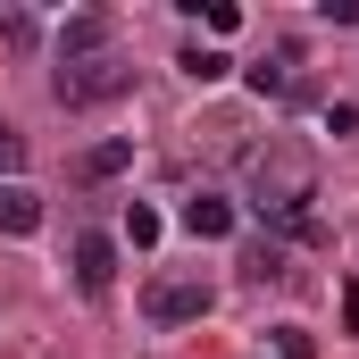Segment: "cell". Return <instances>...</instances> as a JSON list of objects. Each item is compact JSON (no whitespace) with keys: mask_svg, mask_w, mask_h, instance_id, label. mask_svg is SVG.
Returning a JSON list of instances; mask_svg holds the SVG:
<instances>
[{"mask_svg":"<svg viewBox=\"0 0 359 359\" xmlns=\"http://www.w3.org/2000/svg\"><path fill=\"white\" fill-rule=\"evenodd\" d=\"M318 184H309V159L301 151H284V142H268V151H251V209L268 217L276 234H292V243H318Z\"/></svg>","mask_w":359,"mask_h":359,"instance_id":"6da1fadb","label":"cell"},{"mask_svg":"<svg viewBox=\"0 0 359 359\" xmlns=\"http://www.w3.org/2000/svg\"><path fill=\"white\" fill-rule=\"evenodd\" d=\"M126 84H134V67H126L117 50H100V59H76V67H59V76H50L59 109H92V100H117Z\"/></svg>","mask_w":359,"mask_h":359,"instance_id":"7a4b0ae2","label":"cell"},{"mask_svg":"<svg viewBox=\"0 0 359 359\" xmlns=\"http://www.w3.org/2000/svg\"><path fill=\"white\" fill-rule=\"evenodd\" d=\"M142 309H151V326H192V318H209V284L201 276H159L142 292Z\"/></svg>","mask_w":359,"mask_h":359,"instance_id":"3957f363","label":"cell"},{"mask_svg":"<svg viewBox=\"0 0 359 359\" xmlns=\"http://www.w3.org/2000/svg\"><path fill=\"white\" fill-rule=\"evenodd\" d=\"M184 234H192V243H226V234H234V201H226V192H192V201H184Z\"/></svg>","mask_w":359,"mask_h":359,"instance_id":"277c9868","label":"cell"},{"mask_svg":"<svg viewBox=\"0 0 359 359\" xmlns=\"http://www.w3.org/2000/svg\"><path fill=\"white\" fill-rule=\"evenodd\" d=\"M100 50H109V17H100V8H84V17H67V25H59V67L100 59Z\"/></svg>","mask_w":359,"mask_h":359,"instance_id":"5b68a950","label":"cell"},{"mask_svg":"<svg viewBox=\"0 0 359 359\" xmlns=\"http://www.w3.org/2000/svg\"><path fill=\"white\" fill-rule=\"evenodd\" d=\"M76 284L84 292H109L117 284V243L109 234H76Z\"/></svg>","mask_w":359,"mask_h":359,"instance_id":"8992f818","label":"cell"},{"mask_svg":"<svg viewBox=\"0 0 359 359\" xmlns=\"http://www.w3.org/2000/svg\"><path fill=\"white\" fill-rule=\"evenodd\" d=\"M126 168H134V134H109V142H92L84 159H76L84 184H109V176H126Z\"/></svg>","mask_w":359,"mask_h":359,"instance_id":"52a82bcc","label":"cell"},{"mask_svg":"<svg viewBox=\"0 0 359 359\" xmlns=\"http://www.w3.org/2000/svg\"><path fill=\"white\" fill-rule=\"evenodd\" d=\"M34 226H42V201L25 184H0V234H34Z\"/></svg>","mask_w":359,"mask_h":359,"instance_id":"ba28073f","label":"cell"},{"mask_svg":"<svg viewBox=\"0 0 359 359\" xmlns=\"http://www.w3.org/2000/svg\"><path fill=\"white\" fill-rule=\"evenodd\" d=\"M176 67L192 76V84H226V76H234V59H226V50H184Z\"/></svg>","mask_w":359,"mask_h":359,"instance_id":"9c48e42d","label":"cell"},{"mask_svg":"<svg viewBox=\"0 0 359 359\" xmlns=\"http://www.w3.org/2000/svg\"><path fill=\"white\" fill-rule=\"evenodd\" d=\"M243 76H251V92H259V100H276V92L292 84V59H259V67H243Z\"/></svg>","mask_w":359,"mask_h":359,"instance_id":"30bf717a","label":"cell"},{"mask_svg":"<svg viewBox=\"0 0 359 359\" xmlns=\"http://www.w3.org/2000/svg\"><path fill=\"white\" fill-rule=\"evenodd\" d=\"M268 351H276V359H318V343H309V326H276Z\"/></svg>","mask_w":359,"mask_h":359,"instance_id":"8fae6325","label":"cell"},{"mask_svg":"<svg viewBox=\"0 0 359 359\" xmlns=\"http://www.w3.org/2000/svg\"><path fill=\"white\" fill-rule=\"evenodd\" d=\"M243 276H251V284H284L292 268H284V251L268 243V251H251V268H243Z\"/></svg>","mask_w":359,"mask_h":359,"instance_id":"7c38bea8","label":"cell"},{"mask_svg":"<svg viewBox=\"0 0 359 359\" xmlns=\"http://www.w3.org/2000/svg\"><path fill=\"white\" fill-rule=\"evenodd\" d=\"M126 243L151 251V243H159V209H126Z\"/></svg>","mask_w":359,"mask_h":359,"instance_id":"4fadbf2b","label":"cell"},{"mask_svg":"<svg viewBox=\"0 0 359 359\" xmlns=\"http://www.w3.org/2000/svg\"><path fill=\"white\" fill-rule=\"evenodd\" d=\"M0 42H8V50H34V17H25V8H0Z\"/></svg>","mask_w":359,"mask_h":359,"instance_id":"5bb4252c","label":"cell"},{"mask_svg":"<svg viewBox=\"0 0 359 359\" xmlns=\"http://www.w3.org/2000/svg\"><path fill=\"white\" fill-rule=\"evenodd\" d=\"M201 17H209V34H234V25H243V8H234V0H209Z\"/></svg>","mask_w":359,"mask_h":359,"instance_id":"9a60e30c","label":"cell"},{"mask_svg":"<svg viewBox=\"0 0 359 359\" xmlns=\"http://www.w3.org/2000/svg\"><path fill=\"white\" fill-rule=\"evenodd\" d=\"M17 168H25V134H8V126H0V176H17Z\"/></svg>","mask_w":359,"mask_h":359,"instance_id":"2e32d148","label":"cell"},{"mask_svg":"<svg viewBox=\"0 0 359 359\" xmlns=\"http://www.w3.org/2000/svg\"><path fill=\"white\" fill-rule=\"evenodd\" d=\"M343 334L359 343V284H343Z\"/></svg>","mask_w":359,"mask_h":359,"instance_id":"e0dca14e","label":"cell"},{"mask_svg":"<svg viewBox=\"0 0 359 359\" xmlns=\"http://www.w3.org/2000/svg\"><path fill=\"white\" fill-rule=\"evenodd\" d=\"M318 8H326L334 25H359V0H318Z\"/></svg>","mask_w":359,"mask_h":359,"instance_id":"ac0fdd59","label":"cell"}]
</instances>
